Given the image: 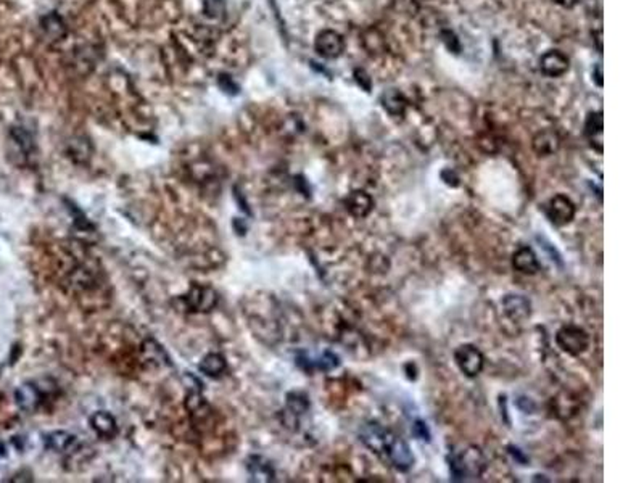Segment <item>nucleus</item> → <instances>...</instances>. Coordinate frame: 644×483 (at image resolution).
Masks as SVG:
<instances>
[{
	"instance_id": "1",
	"label": "nucleus",
	"mask_w": 644,
	"mask_h": 483,
	"mask_svg": "<svg viewBox=\"0 0 644 483\" xmlns=\"http://www.w3.org/2000/svg\"><path fill=\"white\" fill-rule=\"evenodd\" d=\"M485 467L487 459L483 456V453L479 448H475V446H469V448L450 457V470L453 480L479 479Z\"/></svg>"
},
{
	"instance_id": "2",
	"label": "nucleus",
	"mask_w": 644,
	"mask_h": 483,
	"mask_svg": "<svg viewBox=\"0 0 644 483\" xmlns=\"http://www.w3.org/2000/svg\"><path fill=\"white\" fill-rule=\"evenodd\" d=\"M556 342L559 348L572 356L585 353L589 347V335L577 326H565L557 332Z\"/></svg>"
},
{
	"instance_id": "3",
	"label": "nucleus",
	"mask_w": 644,
	"mask_h": 483,
	"mask_svg": "<svg viewBox=\"0 0 644 483\" xmlns=\"http://www.w3.org/2000/svg\"><path fill=\"white\" fill-rule=\"evenodd\" d=\"M360 438L375 455H387L392 441L395 440V437L385 427L377 424V422H367V424L362 426L360 431Z\"/></svg>"
},
{
	"instance_id": "4",
	"label": "nucleus",
	"mask_w": 644,
	"mask_h": 483,
	"mask_svg": "<svg viewBox=\"0 0 644 483\" xmlns=\"http://www.w3.org/2000/svg\"><path fill=\"white\" fill-rule=\"evenodd\" d=\"M455 360L461 372L466 374L467 377H475L483 369V355L474 345H461L455 351Z\"/></svg>"
},
{
	"instance_id": "5",
	"label": "nucleus",
	"mask_w": 644,
	"mask_h": 483,
	"mask_svg": "<svg viewBox=\"0 0 644 483\" xmlns=\"http://www.w3.org/2000/svg\"><path fill=\"white\" fill-rule=\"evenodd\" d=\"M546 214L554 226H567L575 218V205L569 196L559 194L550 200Z\"/></svg>"
},
{
	"instance_id": "6",
	"label": "nucleus",
	"mask_w": 644,
	"mask_h": 483,
	"mask_svg": "<svg viewBox=\"0 0 644 483\" xmlns=\"http://www.w3.org/2000/svg\"><path fill=\"white\" fill-rule=\"evenodd\" d=\"M314 47H316V52H318L321 57L337 58L342 55V52L345 49V43H343V38L338 33L331 31V29H326V31L318 34Z\"/></svg>"
},
{
	"instance_id": "7",
	"label": "nucleus",
	"mask_w": 644,
	"mask_h": 483,
	"mask_svg": "<svg viewBox=\"0 0 644 483\" xmlns=\"http://www.w3.org/2000/svg\"><path fill=\"white\" fill-rule=\"evenodd\" d=\"M503 308L506 316L514 322H522L532 314V305L523 295L511 294L503 298Z\"/></svg>"
},
{
	"instance_id": "8",
	"label": "nucleus",
	"mask_w": 644,
	"mask_h": 483,
	"mask_svg": "<svg viewBox=\"0 0 644 483\" xmlns=\"http://www.w3.org/2000/svg\"><path fill=\"white\" fill-rule=\"evenodd\" d=\"M385 456L389 457L393 466H395L398 470H401V472H406V470H409L414 466L413 451L409 450L406 441L399 440L396 437L392 441L390 448H389V451H387Z\"/></svg>"
},
{
	"instance_id": "9",
	"label": "nucleus",
	"mask_w": 644,
	"mask_h": 483,
	"mask_svg": "<svg viewBox=\"0 0 644 483\" xmlns=\"http://www.w3.org/2000/svg\"><path fill=\"white\" fill-rule=\"evenodd\" d=\"M540 68L550 77L562 76L569 70V58L559 50H550L540 58Z\"/></svg>"
},
{
	"instance_id": "10",
	"label": "nucleus",
	"mask_w": 644,
	"mask_h": 483,
	"mask_svg": "<svg viewBox=\"0 0 644 483\" xmlns=\"http://www.w3.org/2000/svg\"><path fill=\"white\" fill-rule=\"evenodd\" d=\"M345 205H347V210L353 214L355 218H366L372 210L374 200L371 195L365 192V190H355V192H351L347 196Z\"/></svg>"
},
{
	"instance_id": "11",
	"label": "nucleus",
	"mask_w": 644,
	"mask_h": 483,
	"mask_svg": "<svg viewBox=\"0 0 644 483\" xmlns=\"http://www.w3.org/2000/svg\"><path fill=\"white\" fill-rule=\"evenodd\" d=\"M585 134L588 137L589 144L598 152H602V145H604V119H602V113H592L588 116L585 124Z\"/></svg>"
},
{
	"instance_id": "12",
	"label": "nucleus",
	"mask_w": 644,
	"mask_h": 483,
	"mask_svg": "<svg viewBox=\"0 0 644 483\" xmlns=\"http://www.w3.org/2000/svg\"><path fill=\"white\" fill-rule=\"evenodd\" d=\"M512 266H514L518 272L530 274V276H533V274L540 271V261L536 258L533 250L528 247H522L521 250H517L514 256H512Z\"/></svg>"
},
{
	"instance_id": "13",
	"label": "nucleus",
	"mask_w": 644,
	"mask_h": 483,
	"mask_svg": "<svg viewBox=\"0 0 644 483\" xmlns=\"http://www.w3.org/2000/svg\"><path fill=\"white\" fill-rule=\"evenodd\" d=\"M187 296L189 303L196 311H210L218 301L216 292L211 290L210 287H194Z\"/></svg>"
},
{
	"instance_id": "14",
	"label": "nucleus",
	"mask_w": 644,
	"mask_h": 483,
	"mask_svg": "<svg viewBox=\"0 0 644 483\" xmlns=\"http://www.w3.org/2000/svg\"><path fill=\"white\" fill-rule=\"evenodd\" d=\"M15 398H16L18 406H20L23 411H28V413L38 409L40 401H43V399H40V392L38 390V387L33 384L21 385L20 389L15 392Z\"/></svg>"
},
{
	"instance_id": "15",
	"label": "nucleus",
	"mask_w": 644,
	"mask_h": 483,
	"mask_svg": "<svg viewBox=\"0 0 644 483\" xmlns=\"http://www.w3.org/2000/svg\"><path fill=\"white\" fill-rule=\"evenodd\" d=\"M40 26H43L44 34L53 43H58V40H62L67 35V26H65L63 20L57 13H49L44 16Z\"/></svg>"
},
{
	"instance_id": "16",
	"label": "nucleus",
	"mask_w": 644,
	"mask_h": 483,
	"mask_svg": "<svg viewBox=\"0 0 644 483\" xmlns=\"http://www.w3.org/2000/svg\"><path fill=\"white\" fill-rule=\"evenodd\" d=\"M382 105H384V109L389 111L392 116H403L404 111H406L408 102L401 92L392 89V91H387L382 95Z\"/></svg>"
},
{
	"instance_id": "17",
	"label": "nucleus",
	"mask_w": 644,
	"mask_h": 483,
	"mask_svg": "<svg viewBox=\"0 0 644 483\" xmlns=\"http://www.w3.org/2000/svg\"><path fill=\"white\" fill-rule=\"evenodd\" d=\"M533 148L538 155H553L559 148V137L553 131H543L533 139Z\"/></svg>"
},
{
	"instance_id": "18",
	"label": "nucleus",
	"mask_w": 644,
	"mask_h": 483,
	"mask_svg": "<svg viewBox=\"0 0 644 483\" xmlns=\"http://www.w3.org/2000/svg\"><path fill=\"white\" fill-rule=\"evenodd\" d=\"M91 424L94 427V431L97 432L99 435H102V437H105V438L115 437L116 432H118L116 421L113 419V416H110L109 413L94 414L92 419H91Z\"/></svg>"
},
{
	"instance_id": "19",
	"label": "nucleus",
	"mask_w": 644,
	"mask_h": 483,
	"mask_svg": "<svg viewBox=\"0 0 644 483\" xmlns=\"http://www.w3.org/2000/svg\"><path fill=\"white\" fill-rule=\"evenodd\" d=\"M226 369V361L224 357L218 355V353H211L204 357V361L200 362V371L206 374V375H219L221 372H224Z\"/></svg>"
},
{
	"instance_id": "20",
	"label": "nucleus",
	"mask_w": 644,
	"mask_h": 483,
	"mask_svg": "<svg viewBox=\"0 0 644 483\" xmlns=\"http://www.w3.org/2000/svg\"><path fill=\"white\" fill-rule=\"evenodd\" d=\"M287 408L292 416H300L309 409V399L305 393L294 392L287 396Z\"/></svg>"
},
{
	"instance_id": "21",
	"label": "nucleus",
	"mask_w": 644,
	"mask_h": 483,
	"mask_svg": "<svg viewBox=\"0 0 644 483\" xmlns=\"http://www.w3.org/2000/svg\"><path fill=\"white\" fill-rule=\"evenodd\" d=\"M205 13L210 18H221L226 11L224 0H204Z\"/></svg>"
},
{
	"instance_id": "22",
	"label": "nucleus",
	"mask_w": 644,
	"mask_h": 483,
	"mask_svg": "<svg viewBox=\"0 0 644 483\" xmlns=\"http://www.w3.org/2000/svg\"><path fill=\"white\" fill-rule=\"evenodd\" d=\"M49 441H50L52 448L65 450V448H68V445L71 443V441H74V437H71V435L65 433V432H57V433L50 435Z\"/></svg>"
},
{
	"instance_id": "23",
	"label": "nucleus",
	"mask_w": 644,
	"mask_h": 483,
	"mask_svg": "<svg viewBox=\"0 0 644 483\" xmlns=\"http://www.w3.org/2000/svg\"><path fill=\"white\" fill-rule=\"evenodd\" d=\"M413 433L416 438H419L422 441H431V431L424 421H416L413 426Z\"/></svg>"
},
{
	"instance_id": "24",
	"label": "nucleus",
	"mask_w": 644,
	"mask_h": 483,
	"mask_svg": "<svg viewBox=\"0 0 644 483\" xmlns=\"http://www.w3.org/2000/svg\"><path fill=\"white\" fill-rule=\"evenodd\" d=\"M554 2L562 5V7H565V9H572L578 2V0H554Z\"/></svg>"
},
{
	"instance_id": "25",
	"label": "nucleus",
	"mask_w": 644,
	"mask_h": 483,
	"mask_svg": "<svg viewBox=\"0 0 644 483\" xmlns=\"http://www.w3.org/2000/svg\"><path fill=\"white\" fill-rule=\"evenodd\" d=\"M509 450H511V453H512V456L517 457V461H521V462H527V459L522 456L521 450H517V448H512V446H511V448H509Z\"/></svg>"
},
{
	"instance_id": "26",
	"label": "nucleus",
	"mask_w": 644,
	"mask_h": 483,
	"mask_svg": "<svg viewBox=\"0 0 644 483\" xmlns=\"http://www.w3.org/2000/svg\"><path fill=\"white\" fill-rule=\"evenodd\" d=\"M596 84L598 86H602V73H601V65H598V67H596Z\"/></svg>"
}]
</instances>
